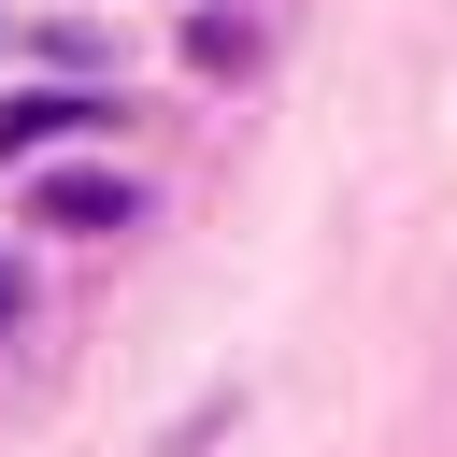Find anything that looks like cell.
<instances>
[{"label": "cell", "instance_id": "cell-2", "mask_svg": "<svg viewBox=\"0 0 457 457\" xmlns=\"http://www.w3.org/2000/svg\"><path fill=\"white\" fill-rule=\"evenodd\" d=\"M71 129H100V100H71V86H29V100H0V157H43V143H71Z\"/></svg>", "mask_w": 457, "mask_h": 457}, {"label": "cell", "instance_id": "cell-3", "mask_svg": "<svg viewBox=\"0 0 457 457\" xmlns=\"http://www.w3.org/2000/svg\"><path fill=\"white\" fill-rule=\"evenodd\" d=\"M0 328H14V271H0Z\"/></svg>", "mask_w": 457, "mask_h": 457}, {"label": "cell", "instance_id": "cell-1", "mask_svg": "<svg viewBox=\"0 0 457 457\" xmlns=\"http://www.w3.org/2000/svg\"><path fill=\"white\" fill-rule=\"evenodd\" d=\"M29 214H43V228H129V186H114V171H43Z\"/></svg>", "mask_w": 457, "mask_h": 457}]
</instances>
